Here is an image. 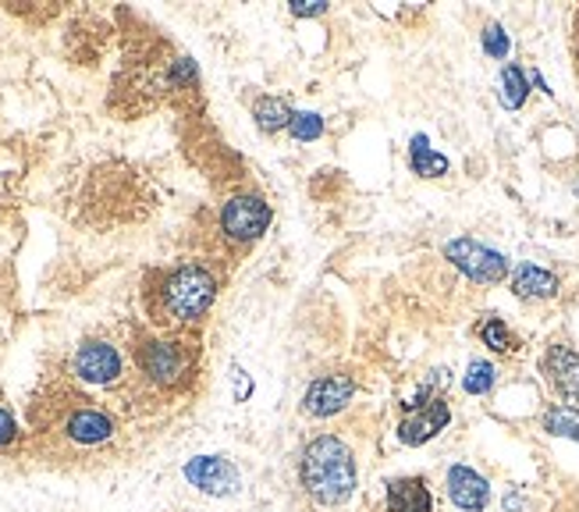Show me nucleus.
<instances>
[{"label":"nucleus","mask_w":579,"mask_h":512,"mask_svg":"<svg viewBox=\"0 0 579 512\" xmlns=\"http://www.w3.org/2000/svg\"><path fill=\"white\" fill-rule=\"evenodd\" d=\"M502 100H505V107H523V100H526V75H523V68H516V64H508V68L502 72Z\"/></svg>","instance_id":"a211bd4d"},{"label":"nucleus","mask_w":579,"mask_h":512,"mask_svg":"<svg viewBox=\"0 0 579 512\" xmlns=\"http://www.w3.org/2000/svg\"><path fill=\"white\" fill-rule=\"evenodd\" d=\"M544 427L558 438L579 441V409L576 406H551L548 413H544Z\"/></svg>","instance_id":"f3484780"},{"label":"nucleus","mask_w":579,"mask_h":512,"mask_svg":"<svg viewBox=\"0 0 579 512\" xmlns=\"http://www.w3.org/2000/svg\"><path fill=\"white\" fill-rule=\"evenodd\" d=\"M544 371H548L551 384L561 392V398L579 409V356L569 345H551L548 356H544Z\"/></svg>","instance_id":"9d476101"},{"label":"nucleus","mask_w":579,"mask_h":512,"mask_svg":"<svg viewBox=\"0 0 579 512\" xmlns=\"http://www.w3.org/2000/svg\"><path fill=\"white\" fill-rule=\"evenodd\" d=\"M214 296H217V281L206 275L203 267H182L179 275H171L168 288H164V302L171 317L179 320H196L206 310L214 307Z\"/></svg>","instance_id":"f03ea898"},{"label":"nucleus","mask_w":579,"mask_h":512,"mask_svg":"<svg viewBox=\"0 0 579 512\" xmlns=\"http://www.w3.org/2000/svg\"><path fill=\"white\" fill-rule=\"evenodd\" d=\"M462 388L470 392V395H487V392L494 388V366L484 363V360H473L470 371H465Z\"/></svg>","instance_id":"6ab92c4d"},{"label":"nucleus","mask_w":579,"mask_h":512,"mask_svg":"<svg viewBox=\"0 0 579 512\" xmlns=\"http://www.w3.org/2000/svg\"><path fill=\"white\" fill-rule=\"evenodd\" d=\"M253 118L264 132H281V128L292 125V110H288V104L278 100V96H264V100L253 107Z\"/></svg>","instance_id":"2eb2a0df"},{"label":"nucleus","mask_w":579,"mask_h":512,"mask_svg":"<svg viewBox=\"0 0 579 512\" xmlns=\"http://www.w3.org/2000/svg\"><path fill=\"white\" fill-rule=\"evenodd\" d=\"M75 374L89 384H110L121 374V356L104 342H86L75 356Z\"/></svg>","instance_id":"6e6552de"},{"label":"nucleus","mask_w":579,"mask_h":512,"mask_svg":"<svg viewBox=\"0 0 579 512\" xmlns=\"http://www.w3.org/2000/svg\"><path fill=\"white\" fill-rule=\"evenodd\" d=\"M185 366H189L185 352L174 345V342H150L147 349H142V371H147L160 384L182 381Z\"/></svg>","instance_id":"9b49d317"},{"label":"nucleus","mask_w":579,"mask_h":512,"mask_svg":"<svg viewBox=\"0 0 579 512\" xmlns=\"http://www.w3.org/2000/svg\"><path fill=\"white\" fill-rule=\"evenodd\" d=\"M388 509L392 512H433V499L423 477H401L388 484Z\"/></svg>","instance_id":"f8f14e48"},{"label":"nucleus","mask_w":579,"mask_h":512,"mask_svg":"<svg viewBox=\"0 0 579 512\" xmlns=\"http://www.w3.org/2000/svg\"><path fill=\"white\" fill-rule=\"evenodd\" d=\"M189 484H196L206 494H232L238 488V473L224 456H196L185 467Z\"/></svg>","instance_id":"423d86ee"},{"label":"nucleus","mask_w":579,"mask_h":512,"mask_svg":"<svg viewBox=\"0 0 579 512\" xmlns=\"http://www.w3.org/2000/svg\"><path fill=\"white\" fill-rule=\"evenodd\" d=\"M444 256L462 270V275H470L480 285H494V281H502L508 275V260H505V256L487 249V246H480V243H473V238H455V243H448L444 246Z\"/></svg>","instance_id":"7ed1b4c3"},{"label":"nucleus","mask_w":579,"mask_h":512,"mask_svg":"<svg viewBox=\"0 0 579 512\" xmlns=\"http://www.w3.org/2000/svg\"><path fill=\"white\" fill-rule=\"evenodd\" d=\"M292 11L299 14V19H310V14H324L328 4H324V0H296Z\"/></svg>","instance_id":"5701e85b"},{"label":"nucleus","mask_w":579,"mask_h":512,"mask_svg":"<svg viewBox=\"0 0 579 512\" xmlns=\"http://www.w3.org/2000/svg\"><path fill=\"white\" fill-rule=\"evenodd\" d=\"M448 420H452V409H448L444 398H430V403L409 409L406 420L398 424V438L406 445H423L433 435H441Z\"/></svg>","instance_id":"39448f33"},{"label":"nucleus","mask_w":579,"mask_h":512,"mask_svg":"<svg viewBox=\"0 0 579 512\" xmlns=\"http://www.w3.org/2000/svg\"><path fill=\"white\" fill-rule=\"evenodd\" d=\"M14 438V420L8 409H0V445H8Z\"/></svg>","instance_id":"b1692460"},{"label":"nucleus","mask_w":579,"mask_h":512,"mask_svg":"<svg viewBox=\"0 0 579 512\" xmlns=\"http://www.w3.org/2000/svg\"><path fill=\"white\" fill-rule=\"evenodd\" d=\"M412 171L423 174V179H438V174L448 171V160H444L441 153L430 150L427 136H416V139H412Z\"/></svg>","instance_id":"dca6fc26"},{"label":"nucleus","mask_w":579,"mask_h":512,"mask_svg":"<svg viewBox=\"0 0 579 512\" xmlns=\"http://www.w3.org/2000/svg\"><path fill=\"white\" fill-rule=\"evenodd\" d=\"M302 484L320 505H342L356 491V459L337 438H317L302 448Z\"/></svg>","instance_id":"f257e3e1"},{"label":"nucleus","mask_w":579,"mask_h":512,"mask_svg":"<svg viewBox=\"0 0 579 512\" xmlns=\"http://www.w3.org/2000/svg\"><path fill=\"white\" fill-rule=\"evenodd\" d=\"M448 494H452V502L459 509L480 512V509H487V502H491V484L470 467H452L448 470Z\"/></svg>","instance_id":"1a4fd4ad"},{"label":"nucleus","mask_w":579,"mask_h":512,"mask_svg":"<svg viewBox=\"0 0 579 512\" xmlns=\"http://www.w3.org/2000/svg\"><path fill=\"white\" fill-rule=\"evenodd\" d=\"M484 51H487L491 57H505V54H508V36H505L502 25H487V29H484Z\"/></svg>","instance_id":"4be33fe9"},{"label":"nucleus","mask_w":579,"mask_h":512,"mask_svg":"<svg viewBox=\"0 0 579 512\" xmlns=\"http://www.w3.org/2000/svg\"><path fill=\"white\" fill-rule=\"evenodd\" d=\"M352 392H356V381H352L349 374H331V377H320L310 384L302 406L310 416H331V413L349 406Z\"/></svg>","instance_id":"0eeeda50"},{"label":"nucleus","mask_w":579,"mask_h":512,"mask_svg":"<svg viewBox=\"0 0 579 512\" xmlns=\"http://www.w3.org/2000/svg\"><path fill=\"white\" fill-rule=\"evenodd\" d=\"M221 224L232 238H260L270 224V206L256 196H235L224 206Z\"/></svg>","instance_id":"20e7f679"},{"label":"nucleus","mask_w":579,"mask_h":512,"mask_svg":"<svg viewBox=\"0 0 579 512\" xmlns=\"http://www.w3.org/2000/svg\"><path fill=\"white\" fill-rule=\"evenodd\" d=\"M512 288H516V296H523V299H551L558 292V278L551 275V270L523 264L516 270V278H512Z\"/></svg>","instance_id":"ddd939ff"},{"label":"nucleus","mask_w":579,"mask_h":512,"mask_svg":"<svg viewBox=\"0 0 579 512\" xmlns=\"http://www.w3.org/2000/svg\"><path fill=\"white\" fill-rule=\"evenodd\" d=\"M110 430H115V427H110V420L104 413H96V409H83V413H75L68 420V438L83 441V445L107 441Z\"/></svg>","instance_id":"4468645a"},{"label":"nucleus","mask_w":579,"mask_h":512,"mask_svg":"<svg viewBox=\"0 0 579 512\" xmlns=\"http://www.w3.org/2000/svg\"><path fill=\"white\" fill-rule=\"evenodd\" d=\"M288 128H292V136L302 142L324 136V121H320V115H310V110H305V115H292V125Z\"/></svg>","instance_id":"412c9836"},{"label":"nucleus","mask_w":579,"mask_h":512,"mask_svg":"<svg viewBox=\"0 0 579 512\" xmlns=\"http://www.w3.org/2000/svg\"><path fill=\"white\" fill-rule=\"evenodd\" d=\"M480 339H484L494 352L516 349V339H512V331H508L497 317H491V320H484V324H480Z\"/></svg>","instance_id":"aec40b11"},{"label":"nucleus","mask_w":579,"mask_h":512,"mask_svg":"<svg viewBox=\"0 0 579 512\" xmlns=\"http://www.w3.org/2000/svg\"><path fill=\"white\" fill-rule=\"evenodd\" d=\"M249 392H253V381L243 371H235V398H238V403H243Z\"/></svg>","instance_id":"393cba45"}]
</instances>
